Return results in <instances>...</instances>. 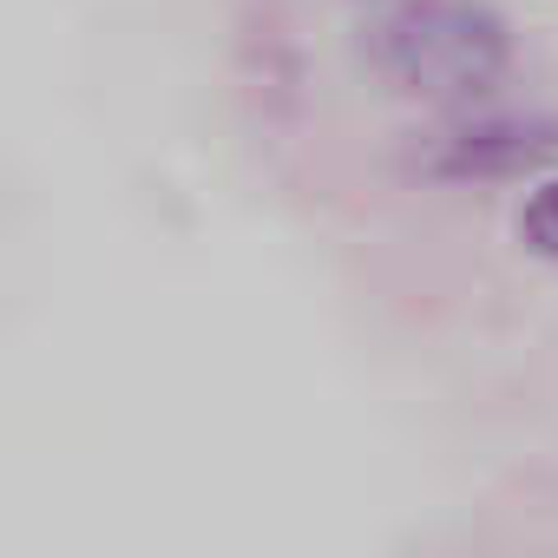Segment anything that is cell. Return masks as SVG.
<instances>
[{"mask_svg": "<svg viewBox=\"0 0 558 558\" xmlns=\"http://www.w3.org/2000/svg\"><path fill=\"white\" fill-rule=\"evenodd\" d=\"M355 60L388 93L460 112L512 73V27L486 0H395L362 21Z\"/></svg>", "mask_w": 558, "mask_h": 558, "instance_id": "1", "label": "cell"}, {"mask_svg": "<svg viewBox=\"0 0 558 558\" xmlns=\"http://www.w3.org/2000/svg\"><path fill=\"white\" fill-rule=\"evenodd\" d=\"M558 158V119L545 112H499V106H460L440 125H427L408 151L421 178L440 184H486V178H532Z\"/></svg>", "mask_w": 558, "mask_h": 558, "instance_id": "2", "label": "cell"}, {"mask_svg": "<svg viewBox=\"0 0 558 558\" xmlns=\"http://www.w3.org/2000/svg\"><path fill=\"white\" fill-rule=\"evenodd\" d=\"M512 230H519V243H525L532 256L558 263V171H551V178H538V184L525 191V204H519Z\"/></svg>", "mask_w": 558, "mask_h": 558, "instance_id": "3", "label": "cell"}, {"mask_svg": "<svg viewBox=\"0 0 558 558\" xmlns=\"http://www.w3.org/2000/svg\"><path fill=\"white\" fill-rule=\"evenodd\" d=\"M368 8H395V0H368Z\"/></svg>", "mask_w": 558, "mask_h": 558, "instance_id": "4", "label": "cell"}]
</instances>
